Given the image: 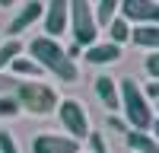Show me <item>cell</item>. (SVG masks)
Listing matches in <instances>:
<instances>
[{
    "label": "cell",
    "mask_w": 159,
    "mask_h": 153,
    "mask_svg": "<svg viewBox=\"0 0 159 153\" xmlns=\"http://www.w3.org/2000/svg\"><path fill=\"white\" fill-rule=\"evenodd\" d=\"M121 19L140 26H159V3L156 0H121Z\"/></svg>",
    "instance_id": "cell-6"
},
{
    "label": "cell",
    "mask_w": 159,
    "mask_h": 153,
    "mask_svg": "<svg viewBox=\"0 0 159 153\" xmlns=\"http://www.w3.org/2000/svg\"><path fill=\"white\" fill-rule=\"evenodd\" d=\"M143 96H147V99H156V102H159V80H153L147 89H143Z\"/></svg>",
    "instance_id": "cell-23"
},
{
    "label": "cell",
    "mask_w": 159,
    "mask_h": 153,
    "mask_svg": "<svg viewBox=\"0 0 159 153\" xmlns=\"http://www.w3.org/2000/svg\"><path fill=\"white\" fill-rule=\"evenodd\" d=\"M108 124H111V128H118V131H127V121H121L118 115H111V118H108Z\"/></svg>",
    "instance_id": "cell-24"
},
{
    "label": "cell",
    "mask_w": 159,
    "mask_h": 153,
    "mask_svg": "<svg viewBox=\"0 0 159 153\" xmlns=\"http://www.w3.org/2000/svg\"><path fill=\"white\" fill-rule=\"evenodd\" d=\"M156 3H159V0H156Z\"/></svg>",
    "instance_id": "cell-28"
},
{
    "label": "cell",
    "mask_w": 159,
    "mask_h": 153,
    "mask_svg": "<svg viewBox=\"0 0 159 153\" xmlns=\"http://www.w3.org/2000/svg\"><path fill=\"white\" fill-rule=\"evenodd\" d=\"M45 16V3L42 0H29L25 7H19V13L10 19V26H7V32H10V38H16V35H22L25 29H29L32 22H38Z\"/></svg>",
    "instance_id": "cell-9"
},
{
    "label": "cell",
    "mask_w": 159,
    "mask_h": 153,
    "mask_svg": "<svg viewBox=\"0 0 159 153\" xmlns=\"http://www.w3.org/2000/svg\"><path fill=\"white\" fill-rule=\"evenodd\" d=\"M108 42L118 45V48H121L124 42H130V22H127V19L115 16V19L108 22Z\"/></svg>",
    "instance_id": "cell-14"
},
{
    "label": "cell",
    "mask_w": 159,
    "mask_h": 153,
    "mask_svg": "<svg viewBox=\"0 0 159 153\" xmlns=\"http://www.w3.org/2000/svg\"><path fill=\"white\" fill-rule=\"evenodd\" d=\"M10 67H13V76H16V80H19V76H32V80H35V76H42V73H45L32 58H16Z\"/></svg>",
    "instance_id": "cell-17"
},
{
    "label": "cell",
    "mask_w": 159,
    "mask_h": 153,
    "mask_svg": "<svg viewBox=\"0 0 159 153\" xmlns=\"http://www.w3.org/2000/svg\"><path fill=\"white\" fill-rule=\"evenodd\" d=\"M150 131H153V137L159 140V121H153V128H150Z\"/></svg>",
    "instance_id": "cell-25"
},
{
    "label": "cell",
    "mask_w": 159,
    "mask_h": 153,
    "mask_svg": "<svg viewBox=\"0 0 159 153\" xmlns=\"http://www.w3.org/2000/svg\"><path fill=\"white\" fill-rule=\"evenodd\" d=\"M143 70L150 73V80H159V51H153V54L143 61Z\"/></svg>",
    "instance_id": "cell-21"
},
{
    "label": "cell",
    "mask_w": 159,
    "mask_h": 153,
    "mask_svg": "<svg viewBox=\"0 0 159 153\" xmlns=\"http://www.w3.org/2000/svg\"><path fill=\"white\" fill-rule=\"evenodd\" d=\"M57 118L64 124V131H67V137H73L76 144L83 137H89V115H86V105L80 99H61V105H57Z\"/></svg>",
    "instance_id": "cell-5"
},
{
    "label": "cell",
    "mask_w": 159,
    "mask_h": 153,
    "mask_svg": "<svg viewBox=\"0 0 159 153\" xmlns=\"http://www.w3.org/2000/svg\"><path fill=\"white\" fill-rule=\"evenodd\" d=\"M16 86H19V80H16V76L0 70V96H13V93H16Z\"/></svg>",
    "instance_id": "cell-20"
},
{
    "label": "cell",
    "mask_w": 159,
    "mask_h": 153,
    "mask_svg": "<svg viewBox=\"0 0 159 153\" xmlns=\"http://www.w3.org/2000/svg\"><path fill=\"white\" fill-rule=\"evenodd\" d=\"M118 7H121V0H96V22L99 26H108L115 16H118Z\"/></svg>",
    "instance_id": "cell-15"
},
{
    "label": "cell",
    "mask_w": 159,
    "mask_h": 153,
    "mask_svg": "<svg viewBox=\"0 0 159 153\" xmlns=\"http://www.w3.org/2000/svg\"><path fill=\"white\" fill-rule=\"evenodd\" d=\"M130 42L140 45V48L159 51V26H137V29H130Z\"/></svg>",
    "instance_id": "cell-13"
},
{
    "label": "cell",
    "mask_w": 159,
    "mask_h": 153,
    "mask_svg": "<svg viewBox=\"0 0 159 153\" xmlns=\"http://www.w3.org/2000/svg\"><path fill=\"white\" fill-rule=\"evenodd\" d=\"M86 61H89V64H96V67L115 64V61H121V48L111 45V42H96L92 48H86Z\"/></svg>",
    "instance_id": "cell-11"
},
{
    "label": "cell",
    "mask_w": 159,
    "mask_h": 153,
    "mask_svg": "<svg viewBox=\"0 0 159 153\" xmlns=\"http://www.w3.org/2000/svg\"><path fill=\"white\" fill-rule=\"evenodd\" d=\"M29 58H32L42 70L54 73V80H61V83H73V80H80L76 61L67 58V51L57 45V38H48V35L32 38V42H29Z\"/></svg>",
    "instance_id": "cell-1"
},
{
    "label": "cell",
    "mask_w": 159,
    "mask_h": 153,
    "mask_svg": "<svg viewBox=\"0 0 159 153\" xmlns=\"http://www.w3.org/2000/svg\"><path fill=\"white\" fill-rule=\"evenodd\" d=\"M156 109H159V102H156Z\"/></svg>",
    "instance_id": "cell-27"
},
{
    "label": "cell",
    "mask_w": 159,
    "mask_h": 153,
    "mask_svg": "<svg viewBox=\"0 0 159 153\" xmlns=\"http://www.w3.org/2000/svg\"><path fill=\"white\" fill-rule=\"evenodd\" d=\"M92 86H96V96L99 102L105 105V112H121V93H118V80H111V76H96L92 80Z\"/></svg>",
    "instance_id": "cell-10"
},
{
    "label": "cell",
    "mask_w": 159,
    "mask_h": 153,
    "mask_svg": "<svg viewBox=\"0 0 159 153\" xmlns=\"http://www.w3.org/2000/svg\"><path fill=\"white\" fill-rule=\"evenodd\" d=\"M70 35L73 45L80 48H92L99 38V22H96V10L89 0H70Z\"/></svg>",
    "instance_id": "cell-4"
},
{
    "label": "cell",
    "mask_w": 159,
    "mask_h": 153,
    "mask_svg": "<svg viewBox=\"0 0 159 153\" xmlns=\"http://www.w3.org/2000/svg\"><path fill=\"white\" fill-rule=\"evenodd\" d=\"M118 93H121V112H124V121L130 131H150L153 128V109H150V99L143 96V89L137 86V80H118Z\"/></svg>",
    "instance_id": "cell-2"
},
{
    "label": "cell",
    "mask_w": 159,
    "mask_h": 153,
    "mask_svg": "<svg viewBox=\"0 0 159 153\" xmlns=\"http://www.w3.org/2000/svg\"><path fill=\"white\" fill-rule=\"evenodd\" d=\"M89 147H92V153H111V147H108V140H105V131H89Z\"/></svg>",
    "instance_id": "cell-18"
},
{
    "label": "cell",
    "mask_w": 159,
    "mask_h": 153,
    "mask_svg": "<svg viewBox=\"0 0 159 153\" xmlns=\"http://www.w3.org/2000/svg\"><path fill=\"white\" fill-rule=\"evenodd\" d=\"M45 32L48 38H57L61 32L70 29V0H51L45 3Z\"/></svg>",
    "instance_id": "cell-7"
},
{
    "label": "cell",
    "mask_w": 159,
    "mask_h": 153,
    "mask_svg": "<svg viewBox=\"0 0 159 153\" xmlns=\"http://www.w3.org/2000/svg\"><path fill=\"white\" fill-rule=\"evenodd\" d=\"M13 99L19 102V109H25L29 115H38V118L57 112V105H61V96L54 93V86L38 83V80H19Z\"/></svg>",
    "instance_id": "cell-3"
},
{
    "label": "cell",
    "mask_w": 159,
    "mask_h": 153,
    "mask_svg": "<svg viewBox=\"0 0 159 153\" xmlns=\"http://www.w3.org/2000/svg\"><path fill=\"white\" fill-rule=\"evenodd\" d=\"M22 109H19V102L13 99V96H0V118H16Z\"/></svg>",
    "instance_id": "cell-19"
},
{
    "label": "cell",
    "mask_w": 159,
    "mask_h": 153,
    "mask_svg": "<svg viewBox=\"0 0 159 153\" xmlns=\"http://www.w3.org/2000/svg\"><path fill=\"white\" fill-rule=\"evenodd\" d=\"M32 153H80V144L67 134H38L32 140Z\"/></svg>",
    "instance_id": "cell-8"
},
{
    "label": "cell",
    "mask_w": 159,
    "mask_h": 153,
    "mask_svg": "<svg viewBox=\"0 0 159 153\" xmlns=\"http://www.w3.org/2000/svg\"><path fill=\"white\" fill-rule=\"evenodd\" d=\"M0 153H19L16 150V140H13L10 131H0Z\"/></svg>",
    "instance_id": "cell-22"
},
{
    "label": "cell",
    "mask_w": 159,
    "mask_h": 153,
    "mask_svg": "<svg viewBox=\"0 0 159 153\" xmlns=\"http://www.w3.org/2000/svg\"><path fill=\"white\" fill-rule=\"evenodd\" d=\"M19 54H22V42H19V38H7V42H0V70L10 67Z\"/></svg>",
    "instance_id": "cell-16"
},
{
    "label": "cell",
    "mask_w": 159,
    "mask_h": 153,
    "mask_svg": "<svg viewBox=\"0 0 159 153\" xmlns=\"http://www.w3.org/2000/svg\"><path fill=\"white\" fill-rule=\"evenodd\" d=\"M13 3H16V0H0V7H13Z\"/></svg>",
    "instance_id": "cell-26"
},
{
    "label": "cell",
    "mask_w": 159,
    "mask_h": 153,
    "mask_svg": "<svg viewBox=\"0 0 159 153\" xmlns=\"http://www.w3.org/2000/svg\"><path fill=\"white\" fill-rule=\"evenodd\" d=\"M124 144L134 150V153H159V140L153 134H147V131H130V128H127Z\"/></svg>",
    "instance_id": "cell-12"
}]
</instances>
